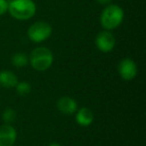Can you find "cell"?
I'll use <instances>...</instances> for the list:
<instances>
[{
	"mask_svg": "<svg viewBox=\"0 0 146 146\" xmlns=\"http://www.w3.org/2000/svg\"><path fill=\"white\" fill-rule=\"evenodd\" d=\"M36 4L33 0H11L8 2V12L17 20H28L36 13Z\"/></svg>",
	"mask_w": 146,
	"mask_h": 146,
	"instance_id": "1",
	"label": "cell"
},
{
	"mask_svg": "<svg viewBox=\"0 0 146 146\" xmlns=\"http://www.w3.org/2000/svg\"><path fill=\"white\" fill-rule=\"evenodd\" d=\"M124 19V11L117 4H108L100 14V23L104 30L116 29Z\"/></svg>",
	"mask_w": 146,
	"mask_h": 146,
	"instance_id": "2",
	"label": "cell"
},
{
	"mask_svg": "<svg viewBox=\"0 0 146 146\" xmlns=\"http://www.w3.org/2000/svg\"><path fill=\"white\" fill-rule=\"evenodd\" d=\"M28 58L32 68L37 71H45L49 69L54 60L52 51L44 46L34 48Z\"/></svg>",
	"mask_w": 146,
	"mask_h": 146,
	"instance_id": "3",
	"label": "cell"
},
{
	"mask_svg": "<svg viewBox=\"0 0 146 146\" xmlns=\"http://www.w3.org/2000/svg\"><path fill=\"white\" fill-rule=\"evenodd\" d=\"M52 34V27L45 21H37L30 25L27 30V36L32 42L40 43L47 40Z\"/></svg>",
	"mask_w": 146,
	"mask_h": 146,
	"instance_id": "4",
	"label": "cell"
},
{
	"mask_svg": "<svg viewBox=\"0 0 146 146\" xmlns=\"http://www.w3.org/2000/svg\"><path fill=\"white\" fill-rule=\"evenodd\" d=\"M115 37L109 30H103L97 34L95 38V45L99 51L108 53L115 47Z\"/></svg>",
	"mask_w": 146,
	"mask_h": 146,
	"instance_id": "5",
	"label": "cell"
},
{
	"mask_svg": "<svg viewBox=\"0 0 146 146\" xmlns=\"http://www.w3.org/2000/svg\"><path fill=\"white\" fill-rule=\"evenodd\" d=\"M117 69L120 77L124 80L134 79L138 72L137 64L131 58H123L122 60H120Z\"/></svg>",
	"mask_w": 146,
	"mask_h": 146,
	"instance_id": "6",
	"label": "cell"
},
{
	"mask_svg": "<svg viewBox=\"0 0 146 146\" xmlns=\"http://www.w3.org/2000/svg\"><path fill=\"white\" fill-rule=\"evenodd\" d=\"M17 139V131L11 124L0 126V146H13Z\"/></svg>",
	"mask_w": 146,
	"mask_h": 146,
	"instance_id": "7",
	"label": "cell"
},
{
	"mask_svg": "<svg viewBox=\"0 0 146 146\" xmlns=\"http://www.w3.org/2000/svg\"><path fill=\"white\" fill-rule=\"evenodd\" d=\"M57 109L65 115H72L78 109V104L76 100L69 96H62L57 101Z\"/></svg>",
	"mask_w": 146,
	"mask_h": 146,
	"instance_id": "8",
	"label": "cell"
},
{
	"mask_svg": "<svg viewBox=\"0 0 146 146\" xmlns=\"http://www.w3.org/2000/svg\"><path fill=\"white\" fill-rule=\"evenodd\" d=\"M75 113L76 122L78 125L82 126V127H87V126L91 125L94 120L93 112L88 107H81L80 109H77Z\"/></svg>",
	"mask_w": 146,
	"mask_h": 146,
	"instance_id": "9",
	"label": "cell"
},
{
	"mask_svg": "<svg viewBox=\"0 0 146 146\" xmlns=\"http://www.w3.org/2000/svg\"><path fill=\"white\" fill-rule=\"evenodd\" d=\"M18 83V78L10 70L0 71V85L5 88H13Z\"/></svg>",
	"mask_w": 146,
	"mask_h": 146,
	"instance_id": "10",
	"label": "cell"
},
{
	"mask_svg": "<svg viewBox=\"0 0 146 146\" xmlns=\"http://www.w3.org/2000/svg\"><path fill=\"white\" fill-rule=\"evenodd\" d=\"M11 62L17 68H22V67L26 66L29 62V58L26 54L22 52H17L11 58Z\"/></svg>",
	"mask_w": 146,
	"mask_h": 146,
	"instance_id": "11",
	"label": "cell"
},
{
	"mask_svg": "<svg viewBox=\"0 0 146 146\" xmlns=\"http://www.w3.org/2000/svg\"><path fill=\"white\" fill-rule=\"evenodd\" d=\"M16 88V92L19 94V95H27L31 92V84L27 81H20L16 84L15 86Z\"/></svg>",
	"mask_w": 146,
	"mask_h": 146,
	"instance_id": "12",
	"label": "cell"
},
{
	"mask_svg": "<svg viewBox=\"0 0 146 146\" xmlns=\"http://www.w3.org/2000/svg\"><path fill=\"white\" fill-rule=\"evenodd\" d=\"M2 119L6 124H11L16 119V112L13 108H6L2 113Z\"/></svg>",
	"mask_w": 146,
	"mask_h": 146,
	"instance_id": "13",
	"label": "cell"
},
{
	"mask_svg": "<svg viewBox=\"0 0 146 146\" xmlns=\"http://www.w3.org/2000/svg\"><path fill=\"white\" fill-rule=\"evenodd\" d=\"M8 2L7 0H0V16L8 12Z\"/></svg>",
	"mask_w": 146,
	"mask_h": 146,
	"instance_id": "14",
	"label": "cell"
},
{
	"mask_svg": "<svg viewBox=\"0 0 146 146\" xmlns=\"http://www.w3.org/2000/svg\"><path fill=\"white\" fill-rule=\"evenodd\" d=\"M95 1L101 5H105V6L108 4H110V2H111V0H95Z\"/></svg>",
	"mask_w": 146,
	"mask_h": 146,
	"instance_id": "15",
	"label": "cell"
},
{
	"mask_svg": "<svg viewBox=\"0 0 146 146\" xmlns=\"http://www.w3.org/2000/svg\"><path fill=\"white\" fill-rule=\"evenodd\" d=\"M48 146H61L59 143H51V144H49Z\"/></svg>",
	"mask_w": 146,
	"mask_h": 146,
	"instance_id": "16",
	"label": "cell"
}]
</instances>
